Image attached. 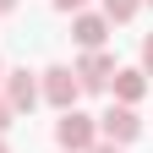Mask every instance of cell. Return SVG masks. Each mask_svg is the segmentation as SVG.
Instances as JSON below:
<instances>
[{"mask_svg": "<svg viewBox=\"0 0 153 153\" xmlns=\"http://www.w3.org/2000/svg\"><path fill=\"white\" fill-rule=\"evenodd\" d=\"M88 153H120V148H115V142H104V137H99V142H93Z\"/></svg>", "mask_w": 153, "mask_h": 153, "instance_id": "cell-11", "label": "cell"}, {"mask_svg": "<svg viewBox=\"0 0 153 153\" xmlns=\"http://www.w3.org/2000/svg\"><path fill=\"white\" fill-rule=\"evenodd\" d=\"M142 76H153V33L142 38Z\"/></svg>", "mask_w": 153, "mask_h": 153, "instance_id": "cell-9", "label": "cell"}, {"mask_svg": "<svg viewBox=\"0 0 153 153\" xmlns=\"http://www.w3.org/2000/svg\"><path fill=\"white\" fill-rule=\"evenodd\" d=\"M71 38L82 49H104V38H109V16L104 11H76L71 16Z\"/></svg>", "mask_w": 153, "mask_h": 153, "instance_id": "cell-6", "label": "cell"}, {"mask_svg": "<svg viewBox=\"0 0 153 153\" xmlns=\"http://www.w3.org/2000/svg\"><path fill=\"white\" fill-rule=\"evenodd\" d=\"M0 76H6V60H0Z\"/></svg>", "mask_w": 153, "mask_h": 153, "instance_id": "cell-15", "label": "cell"}, {"mask_svg": "<svg viewBox=\"0 0 153 153\" xmlns=\"http://www.w3.org/2000/svg\"><path fill=\"white\" fill-rule=\"evenodd\" d=\"M99 137H104V142H115V148L137 142V137H142V120H137V109H131V104H109V109L99 115Z\"/></svg>", "mask_w": 153, "mask_h": 153, "instance_id": "cell-3", "label": "cell"}, {"mask_svg": "<svg viewBox=\"0 0 153 153\" xmlns=\"http://www.w3.org/2000/svg\"><path fill=\"white\" fill-rule=\"evenodd\" d=\"M55 142H60V153H88L93 142H99V120L82 109H60V120H55Z\"/></svg>", "mask_w": 153, "mask_h": 153, "instance_id": "cell-1", "label": "cell"}, {"mask_svg": "<svg viewBox=\"0 0 153 153\" xmlns=\"http://www.w3.org/2000/svg\"><path fill=\"white\" fill-rule=\"evenodd\" d=\"M71 71H76V88H82V93H104L109 76H115V55L109 49H88Z\"/></svg>", "mask_w": 153, "mask_h": 153, "instance_id": "cell-5", "label": "cell"}, {"mask_svg": "<svg viewBox=\"0 0 153 153\" xmlns=\"http://www.w3.org/2000/svg\"><path fill=\"white\" fill-rule=\"evenodd\" d=\"M109 93H115V104H131V109H137V99L148 93V76H142V66H115V76H109Z\"/></svg>", "mask_w": 153, "mask_h": 153, "instance_id": "cell-7", "label": "cell"}, {"mask_svg": "<svg viewBox=\"0 0 153 153\" xmlns=\"http://www.w3.org/2000/svg\"><path fill=\"white\" fill-rule=\"evenodd\" d=\"M0 153H11V148H6V137H0Z\"/></svg>", "mask_w": 153, "mask_h": 153, "instance_id": "cell-14", "label": "cell"}, {"mask_svg": "<svg viewBox=\"0 0 153 153\" xmlns=\"http://www.w3.org/2000/svg\"><path fill=\"white\" fill-rule=\"evenodd\" d=\"M82 6H88V0H55V11H66V16H76Z\"/></svg>", "mask_w": 153, "mask_h": 153, "instance_id": "cell-10", "label": "cell"}, {"mask_svg": "<svg viewBox=\"0 0 153 153\" xmlns=\"http://www.w3.org/2000/svg\"><path fill=\"white\" fill-rule=\"evenodd\" d=\"M137 11H142V0H104V16H109V27H115V22H131Z\"/></svg>", "mask_w": 153, "mask_h": 153, "instance_id": "cell-8", "label": "cell"}, {"mask_svg": "<svg viewBox=\"0 0 153 153\" xmlns=\"http://www.w3.org/2000/svg\"><path fill=\"white\" fill-rule=\"evenodd\" d=\"M142 6H153V0H142Z\"/></svg>", "mask_w": 153, "mask_h": 153, "instance_id": "cell-16", "label": "cell"}, {"mask_svg": "<svg viewBox=\"0 0 153 153\" xmlns=\"http://www.w3.org/2000/svg\"><path fill=\"white\" fill-rule=\"evenodd\" d=\"M38 99L55 104V109H76V99H82L76 71H71V66H49V71H38Z\"/></svg>", "mask_w": 153, "mask_h": 153, "instance_id": "cell-2", "label": "cell"}, {"mask_svg": "<svg viewBox=\"0 0 153 153\" xmlns=\"http://www.w3.org/2000/svg\"><path fill=\"white\" fill-rule=\"evenodd\" d=\"M0 82H6V93H0V99L11 104V115H33V104H38V71L16 66V71L0 76Z\"/></svg>", "mask_w": 153, "mask_h": 153, "instance_id": "cell-4", "label": "cell"}, {"mask_svg": "<svg viewBox=\"0 0 153 153\" xmlns=\"http://www.w3.org/2000/svg\"><path fill=\"white\" fill-rule=\"evenodd\" d=\"M6 11H16V0H0V16H6Z\"/></svg>", "mask_w": 153, "mask_h": 153, "instance_id": "cell-13", "label": "cell"}, {"mask_svg": "<svg viewBox=\"0 0 153 153\" xmlns=\"http://www.w3.org/2000/svg\"><path fill=\"white\" fill-rule=\"evenodd\" d=\"M6 126H11V104L0 99V131H6Z\"/></svg>", "mask_w": 153, "mask_h": 153, "instance_id": "cell-12", "label": "cell"}]
</instances>
